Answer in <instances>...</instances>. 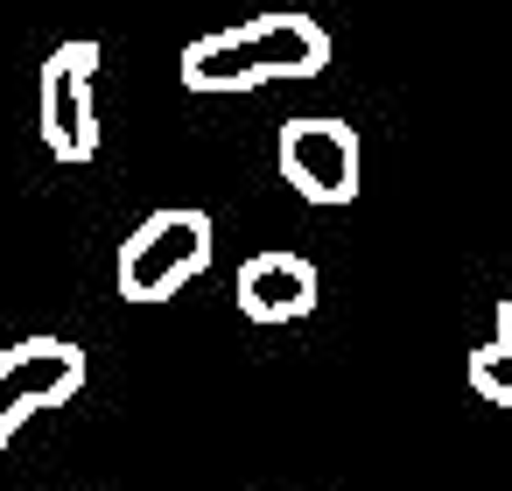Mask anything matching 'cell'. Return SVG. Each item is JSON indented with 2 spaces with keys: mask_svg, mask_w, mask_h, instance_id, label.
Segmentation results:
<instances>
[{
  "mask_svg": "<svg viewBox=\"0 0 512 491\" xmlns=\"http://www.w3.org/2000/svg\"><path fill=\"white\" fill-rule=\"evenodd\" d=\"M330 71V29L302 8L253 15L239 29H211L183 50V92H260V85H302Z\"/></svg>",
  "mask_w": 512,
  "mask_h": 491,
  "instance_id": "1",
  "label": "cell"
},
{
  "mask_svg": "<svg viewBox=\"0 0 512 491\" xmlns=\"http://www.w3.org/2000/svg\"><path fill=\"white\" fill-rule=\"evenodd\" d=\"M197 274H211V218L190 211V204H162V211H148V218L120 239L113 281H120V295L141 302V309L183 295Z\"/></svg>",
  "mask_w": 512,
  "mask_h": 491,
  "instance_id": "2",
  "label": "cell"
},
{
  "mask_svg": "<svg viewBox=\"0 0 512 491\" xmlns=\"http://www.w3.org/2000/svg\"><path fill=\"white\" fill-rule=\"evenodd\" d=\"M99 64H106V50H99L92 36L57 43V50L43 57L36 120H43V148H50L57 162H92V155H99V99H92Z\"/></svg>",
  "mask_w": 512,
  "mask_h": 491,
  "instance_id": "3",
  "label": "cell"
},
{
  "mask_svg": "<svg viewBox=\"0 0 512 491\" xmlns=\"http://www.w3.org/2000/svg\"><path fill=\"white\" fill-rule=\"evenodd\" d=\"M274 169L309 204H351L358 197V134L330 113H302L274 141Z\"/></svg>",
  "mask_w": 512,
  "mask_h": 491,
  "instance_id": "4",
  "label": "cell"
},
{
  "mask_svg": "<svg viewBox=\"0 0 512 491\" xmlns=\"http://www.w3.org/2000/svg\"><path fill=\"white\" fill-rule=\"evenodd\" d=\"M85 393V351L71 337H22L0 351V414H43V407H71Z\"/></svg>",
  "mask_w": 512,
  "mask_h": 491,
  "instance_id": "5",
  "label": "cell"
},
{
  "mask_svg": "<svg viewBox=\"0 0 512 491\" xmlns=\"http://www.w3.org/2000/svg\"><path fill=\"white\" fill-rule=\"evenodd\" d=\"M316 295H323V281L302 253H253L239 267V316L246 323H267V330L302 323V316H316Z\"/></svg>",
  "mask_w": 512,
  "mask_h": 491,
  "instance_id": "6",
  "label": "cell"
},
{
  "mask_svg": "<svg viewBox=\"0 0 512 491\" xmlns=\"http://www.w3.org/2000/svg\"><path fill=\"white\" fill-rule=\"evenodd\" d=\"M463 379H470V393H477V400L512 407V302H498V330L463 358Z\"/></svg>",
  "mask_w": 512,
  "mask_h": 491,
  "instance_id": "7",
  "label": "cell"
},
{
  "mask_svg": "<svg viewBox=\"0 0 512 491\" xmlns=\"http://www.w3.org/2000/svg\"><path fill=\"white\" fill-rule=\"evenodd\" d=\"M15 428H22L15 414H0V449H8V442H15Z\"/></svg>",
  "mask_w": 512,
  "mask_h": 491,
  "instance_id": "8",
  "label": "cell"
}]
</instances>
